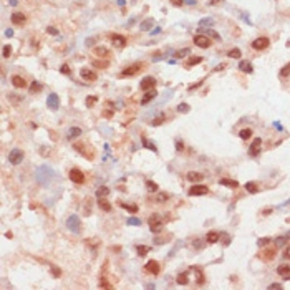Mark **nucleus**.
Masks as SVG:
<instances>
[{"instance_id": "16", "label": "nucleus", "mask_w": 290, "mask_h": 290, "mask_svg": "<svg viewBox=\"0 0 290 290\" xmlns=\"http://www.w3.org/2000/svg\"><path fill=\"white\" fill-rule=\"evenodd\" d=\"M73 148L76 149V151H80L83 156H86L88 159H93V153H91V151L88 153V151H86V144H83V143H75Z\"/></svg>"}, {"instance_id": "24", "label": "nucleus", "mask_w": 290, "mask_h": 290, "mask_svg": "<svg viewBox=\"0 0 290 290\" xmlns=\"http://www.w3.org/2000/svg\"><path fill=\"white\" fill-rule=\"evenodd\" d=\"M219 182H221L222 186H227V187H232V189L239 187V182H237V181H232V179H221Z\"/></svg>"}, {"instance_id": "58", "label": "nucleus", "mask_w": 290, "mask_h": 290, "mask_svg": "<svg viewBox=\"0 0 290 290\" xmlns=\"http://www.w3.org/2000/svg\"><path fill=\"white\" fill-rule=\"evenodd\" d=\"M207 23H212V20H210V18H204V20H201V27H202V25H207Z\"/></svg>"}, {"instance_id": "47", "label": "nucleus", "mask_w": 290, "mask_h": 290, "mask_svg": "<svg viewBox=\"0 0 290 290\" xmlns=\"http://www.w3.org/2000/svg\"><path fill=\"white\" fill-rule=\"evenodd\" d=\"M189 53V48H184V50H179L176 51V58H182V56H186Z\"/></svg>"}, {"instance_id": "51", "label": "nucleus", "mask_w": 290, "mask_h": 290, "mask_svg": "<svg viewBox=\"0 0 290 290\" xmlns=\"http://www.w3.org/2000/svg\"><path fill=\"white\" fill-rule=\"evenodd\" d=\"M143 144H144V146H146V148H149V149H153V151H156V148H154V144H151V143H148V141H146V139H144V138H143Z\"/></svg>"}, {"instance_id": "2", "label": "nucleus", "mask_w": 290, "mask_h": 290, "mask_svg": "<svg viewBox=\"0 0 290 290\" xmlns=\"http://www.w3.org/2000/svg\"><path fill=\"white\" fill-rule=\"evenodd\" d=\"M270 45V40L267 37H259L252 42V48L254 50H265L267 47Z\"/></svg>"}, {"instance_id": "11", "label": "nucleus", "mask_w": 290, "mask_h": 290, "mask_svg": "<svg viewBox=\"0 0 290 290\" xmlns=\"http://www.w3.org/2000/svg\"><path fill=\"white\" fill-rule=\"evenodd\" d=\"M260 144H262V139L260 138H255L252 143V146L249 149V154L250 156H259V153H260Z\"/></svg>"}, {"instance_id": "46", "label": "nucleus", "mask_w": 290, "mask_h": 290, "mask_svg": "<svg viewBox=\"0 0 290 290\" xmlns=\"http://www.w3.org/2000/svg\"><path fill=\"white\" fill-rule=\"evenodd\" d=\"M194 272H196V279H197V282H199V284H204V275H202V272L197 270V269H194Z\"/></svg>"}, {"instance_id": "3", "label": "nucleus", "mask_w": 290, "mask_h": 290, "mask_svg": "<svg viewBox=\"0 0 290 290\" xmlns=\"http://www.w3.org/2000/svg\"><path fill=\"white\" fill-rule=\"evenodd\" d=\"M70 179H71V182H75V184H83L85 182V174H83L78 168H73L70 171Z\"/></svg>"}, {"instance_id": "5", "label": "nucleus", "mask_w": 290, "mask_h": 290, "mask_svg": "<svg viewBox=\"0 0 290 290\" xmlns=\"http://www.w3.org/2000/svg\"><path fill=\"white\" fill-rule=\"evenodd\" d=\"M22 159H23V151H20V149H12L10 154H8V161H10L12 164H20Z\"/></svg>"}, {"instance_id": "13", "label": "nucleus", "mask_w": 290, "mask_h": 290, "mask_svg": "<svg viewBox=\"0 0 290 290\" xmlns=\"http://www.w3.org/2000/svg\"><path fill=\"white\" fill-rule=\"evenodd\" d=\"M111 42L116 48H125L126 47V38L123 37V35H111Z\"/></svg>"}, {"instance_id": "52", "label": "nucleus", "mask_w": 290, "mask_h": 290, "mask_svg": "<svg viewBox=\"0 0 290 290\" xmlns=\"http://www.w3.org/2000/svg\"><path fill=\"white\" fill-rule=\"evenodd\" d=\"M47 32L50 33V35H58V30L53 28V27H48V28H47Z\"/></svg>"}, {"instance_id": "10", "label": "nucleus", "mask_w": 290, "mask_h": 290, "mask_svg": "<svg viewBox=\"0 0 290 290\" xmlns=\"http://www.w3.org/2000/svg\"><path fill=\"white\" fill-rule=\"evenodd\" d=\"M47 104H48V108H51V109H58V106H60V98H58V95H56V93H51L50 96H48V100H47Z\"/></svg>"}, {"instance_id": "44", "label": "nucleus", "mask_w": 290, "mask_h": 290, "mask_svg": "<svg viewBox=\"0 0 290 290\" xmlns=\"http://www.w3.org/2000/svg\"><path fill=\"white\" fill-rule=\"evenodd\" d=\"M96 101H98V98H96V96H88V98H86V106L91 108Z\"/></svg>"}, {"instance_id": "22", "label": "nucleus", "mask_w": 290, "mask_h": 290, "mask_svg": "<svg viewBox=\"0 0 290 290\" xmlns=\"http://www.w3.org/2000/svg\"><path fill=\"white\" fill-rule=\"evenodd\" d=\"M95 55L100 56V58H104V56L109 55V50H108L106 47H96L95 48Z\"/></svg>"}, {"instance_id": "35", "label": "nucleus", "mask_w": 290, "mask_h": 290, "mask_svg": "<svg viewBox=\"0 0 290 290\" xmlns=\"http://www.w3.org/2000/svg\"><path fill=\"white\" fill-rule=\"evenodd\" d=\"M146 187L149 192H157V184L154 181H146Z\"/></svg>"}, {"instance_id": "12", "label": "nucleus", "mask_w": 290, "mask_h": 290, "mask_svg": "<svg viewBox=\"0 0 290 290\" xmlns=\"http://www.w3.org/2000/svg\"><path fill=\"white\" fill-rule=\"evenodd\" d=\"M139 68H141V65L139 63H136V65H131V67H128V68H125L121 71V76H133V75H136L139 71Z\"/></svg>"}, {"instance_id": "48", "label": "nucleus", "mask_w": 290, "mask_h": 290, "mask_svg": "<svg viewBox=\"0 0 290 290\" xmlns=\"http://www.w3.org/2000/svg\"><path fill=\"white\" fill-rule=\"evenodd\" d=\"M178 111H179V113H187V111H189V104L181 103V104L178 106Z\"/></svg>"}, {"instance_id": "21", "label": "nucleus", "mask_w": 290, "mask_h": 290, "mask_svg": "<svg viewBox=\"0 0 290 290\" xmlns=\"http://www.w3.org/2000/svg\"><path fill=\"white\" fill-rule=\"evenodd\" d=\"M98 206H100V209H101V210H104V212H109V210H111V204H109L104 197H100V199H98Z\"/></svg>"}, {"instance_id": "8", "label": "nucleus", "mask_w": 290, "mask_h": 290, "mask_svg": "<svg viewBox=\"0 0 290 290\" xmlns=\"http://www.w3.org/2000/svg\"><path fill=\"white\" fill-rule=\"evenodd\" d=\"M67 226H68V229L71 232L80 231V219H78V216H70L68 221H67Z\"/></svg>"}, {"instance_id": "53", "label": "nucleus", "mask_w": 290, "mask_h": 290, "mask_svg": "<svg viewBox=\"0 0 290 290\" xmlns=\"http://www.w3.org/2000/svg\"><path fill=\"white\" fill-rule=\"evenodd\" d=\"M171 3H173V5H176V7H181L182 3H184V0H171Z\"/></svg>"}, {"instance_id": "28", "label": "nucleus", "mask_w": 290, "mask_h": 290, "mask_svg": "<svg viewBox=\"0 0 290 290\" xmlns=\"http://www.w3.org/2000/svg\"><path fill=\"white\" fill-rule=\"evenodd\" d=\"M245 189H247L250 194H255V192H259V186H257V182H247V184H245Z\"/></svg>"}, {"instance_id": "54", "label": "nucleus", "mask_w": 290, "mask_h": 290, "mask_svg": "<svg viewBox=\"0 0 290 290\" xmlns=\"http://www.w3.org/2000/svg\"><path fill=\"white\" fill-rule=\"evenodd\" d=\"M176 149H178V151H182V149H184L182 141H176Z\"/></svg>"}, {"instance_id": "49", "label": "nucleus", "mask_w": 290, "mask_h": 290, "mask_svg": "<svg viewBox=\"0 0 290 290\" xmlns=\"http://www.w3.org/2000/svg\"><path fill=\"white\" fill-rule=\"evenodd\" d=\"M60 71L63 73V75H70V73H71V70H70L68 65H61V67H60Z\"/></svg>"}, {"instance_id": "42", "label": "nucleus", "mask_w": 290, "mask_h": 290, "mask_svg": "<svg viewBox=\"0 0 290 290\" xmlns=\"http://www.w3.org/2000/svg\"><path fill=\"white\" fill-rule=\"evenodd\" d=\"M121 207L128 209L129 212H138V206H134V204H121Z\"/></svg>"}, {"instance_id": "36", "label": "nucleus", "mask_w": 290, "mask_h": 290, "mask_svg": "<svg viewBox=\"0 0 290 290\" xmlns=\"http://www.w3.org/2000/svg\"><path fill=\"white\" fill-rule=\"evenodd\" d=\"M288 75H290V63H287L282 70H280V78H287Z\"/></svg>"}, {"instance_id": "14", "label": "nucleus", "mask_w": 290, "mask_h": 290, "mask_svg": "<svg viewBox=\"0 0 290 290\" xmlns=\"http://www.w3.org/2000/svg\"><path fill=\"white\" fill-rule=\"evenodd\" d=\"M25 22H27L25 14H20V12L12 14V23H14V25H25Z\"/></svg>"}, {"instance_id": "7", "label": "nucleus", "mask_w": 290, "mask_h": 290, "mask_svg": "<svg viewBox=\"0 0 290 290\" xmlns=\"http://www.w3.org/2000/svg\"><path fill=\"white\" fill-rule=\"evenodd\" d=\"M144 269H146V272H149V274H153V275H157L161 272V267H159V262L157 260H148V263L144 265Z\"/></svg>"}, {"instance_id": "15", "label": "nucleus", "mask_w": 290, "mask_h": 290, "mask_svg": "<svg viewBox=\"0 0 290 290\" xmlns=\"http://www.w3.org/2000/svg\"><path fill=\"white\" fill-rule=\"evenodd\" d=\"M80 75H81L83 80H86V81H95V80H96V73L91 71L90 68H81Z\"/></svg>"}, {"instance_id": "60", "label": "nucleus", "mask_w": 290, "mask_h": 290, "mask_svg": "<svg viewBox=\"0 0 290 290\" xmlns=\"http://www.w3.org/2000/svg\"><path fill=\"white\" fill-rule=\"evenodd\" d=\"M269 288H282V285L280 284H272V285H269Z\"/></svg>"}, {"instance_id": "23", "label": "nucleus", "mask_w": 290, "mask_h": 290, "mask_svg": "<svg viewBox=\"0 0 290 290\" xmlns=\"http://www.w3.org/2000/svg\"><path fill=\"white\" fill-rule=\"evenodd\" d=\"M156 95H157V93H156V91H154V90H151V91H148V93H146V95H144V96H143V100H141V104H143V106H144V104H148V103H149V101H151V100H153V98H156Z\"/></svg>"}, {"instance_id": "41", "label": "nucleus", "mask_w": 290, "mask_h": 290, "mask_svg": "<svg viewBox=\"0 0 290 290\" xmlns=\"http://www.w3.org/2000/svg\"><path fill=\"white\" fill-rule=\"evenodd\" d=\"M51 274H53L55 279H60V277H61V269H60V267H56V265H51Z\"/></svg>"}, {"instance_id": "30", "label": "nucleus", "mask_w": 290, "mask_h": 290, "mask_svg": "<svg viewBox=\"0 0 290 290\" xmlns=\"http://www.w3.org/2000/svg\"><path fill=\"white\" fill-rule=\"evenodd\" d=\"M91 65L98 67V68H108V61H104V60H91Z\"/></svg>"}, {"instance_id": "6", "label": "nucleus", "mask_w": 290, "mask_h": 290, "mask_svg": "<svg viewBox=\"0 0 290 290\" xmlns=\"http://www.w3.org/2000/svg\"><path fill=\"white\" fill-rule=\"evenodd\" d=\"M194 45L199 48H209L210 47V40L206 35H196L194 37Z\"/></svg>"}, {"instance_id": "43", "label": "nucleus", "mask_w": 290, "mask_h": 290, "mask_svg": "<svg viewBox=\"0 0 290 290\" xmlns=\"http://www.w3.org/2000/svg\"><path fill=\"white\" fill-rule=\"evenodd\" d=\"M153 23H154V20H153V18H148L146 22H143V23H141V28H143V30H149V27H151Z\"/></svg>"}, {"instance_id": "40", "label": "nucleus", "mask_w": 290, "mask_h": 290, "mask_svg": "<svg viewBox=\"0 0 290 290\" xmlns=\"http://www.w3.org/2000/svg\"><path fill=\"white\" fill-rule=\"evenodd\" d=\"M2 53H3V56H5V58H8V56L12 55V45H3Z\"/></svg>"}, {"instance_id": "20", "label": "nucleus", "mask_w": 290, "mask_h": 290, "mask_svg": "<svg viewBox=\"0 0 290 290\" xmlns=\"http://www.w3.org/2000/svg\"><path fill=\"white\" fill-rule=\"evenodd\" d=\"M219 237H221V235H219V232H216V231H210L209 234L206 235V242H207V244H216L217 240H219Z\"/></svg>"}, {"instance_id": "62", "label": "nucleus", "mask_w": 290, "mask_h": 290, "mask_svg": "<svg viewBox=\"0 0 290 290\" xmlns=\"http://www.w3.org/2000/svg\"><path fill=\"white\" fill-rule=\"evenodd\" d=\"M91 43H95V38H88V42H86V45H88V47H90V45H91Z\"/></svg>"}, {"instance_id": "19", "label": "nucleus", "mask_w": 290, "mask_h": 290, "mask_svg": "<svg viewBox=\"0 0 290 290\" xmlns=\"http://www.w3.org/2000/svg\"><path fill=\"white\" fill-rule=\"evenodd\" d=\"M204 179V176L201 174V173H196V171H191V173H187V181H191V182H201Z\"/></svg>"}, {"instance_id": "45", "label": "nucleus", "mask_w": 290, "mask_h": 290, "mask_svg": "<svg viewBox=\"0 0 290 290\" xmlns=\"http://www.w3.org/2000/svg\"><path fill=\"white\" fill-rule=\"evenodd\" d=\"M162 121H164V115H159V116L154 118V121H153L151 125L153 126H157V125H162Z\"/></svg>"}, {"instance_id": "57", "label": "nucleus", "mask_w": 290, "mask_h": 290, "mask_svg": "<svg viewBox=\"0 0 290 290\" xmlns=\"http://www.w3.org/2000/svg\"><path fill=\"white\" fill-rule=\"evenodd\" d=\"M209 35H210V37H212V38H216V40H221V37H219V35H217L216 32H214V30H210V32H209Z\"/></svg>"}, {"instance_id": "56", "label": "nucleus", "mask_w": 290, "mask_h": 290, "mask_svg": "<svg viewBox=\"0 0 290 290\" xmlns=\"http://www.w3.org/2000/svg\"><path fill=\"white\" fill-rule=\"evenodd\" d=\"M85 214H86V216H90V199H88L86 204H85Z\"/></svg>"}, {"instance_id": "37", "label": "nucleus", "mask_w": 290, "mask_h": 290, "mask_svg": "<svg viewBox=\"0 0 290 290\" xmlns=\"http://www.w3.org/2000/svg\"><path fill=\"white\" fill-rule=\"evenodd\" d=\"M168 199H169V194H168V192H159V194H157V197H156L157 202H166Z\"/></svg>"}, {"instance_id": "4", "label": "nucleus", "mask_w": 290, "mask_h": 290, "mask_svg": "<svg viewBox=\"0 0 290 290\" xmlns=\"http://www.w3.org/2000/svg\"><path fill=\"white\" fill-rule=\"evenodd\" d=\"M141 90L144 91H151V90H154V86H156V78H153V76H146V78H143L141 80Z\"/></svg>"}, {"instance_id": "34", "label": "nucleus", "mask_w": 290, "mask_h": 290, "mask_svg": "<svg viewBox=\"0 0 290 290\" xmlns=\"http://www.w3.org/2000/svg\"><path fill=\"white\" fill-rule=\"evenodd\" d=\"M42 90V85L38 81H32V85H30V93H37V91H40Z\"/></svg>"}, {"instance_id": "18", "label": "nucleus", "mask_w": 290, "mask_h": 290, "mask_svg": "<svg viewBox=\"0 0 290 290\" xmlns=\"http://www.w3.org/2000/svg\"><path fill=\"white\" fill-rule=\"evenodd\" d=\"M12 85H14L15 88H25L27 86V80L18 76V75H14V76H12Z\"/></svg>"}, {"instance_id": "9", "label": "nucleus", "mask_w": 290, "mask_h": 290, "mask_svg": "<svg viewBox=\"0 0 290 290\" xmlns=\"http://www.w3.org/2000/svg\"><path fill=\"white\" fill-rule=\"evenodd\" d=\"M148 224H149V229H151V232H159L161 227H162V222L157 219V216H151V217H149V221H148Z\"/></svg>"}, {"instance_id": "59", "label": "nucleus", "mask_w": 290, "mask_h": 290, "mask_svg": "<svg viewBox=\"0 0 290 290\" xmlns=\"http://www.w3.org/2000/svg\"><path fill=\"white\" fill-rule=\"evenodd\" d=\"M269 242H270V239H267V237H265V239L259 240V245H265V244H269Z\"/></svg>"}, {"instance_id": "17", "label": "nucleus", "mask_w": 290, "mask_h": 290, "mask_svg": "<svg viewBox=\"0 0 290 290\" xmlns=\"http://www.w3.org/2000/svg\"><path fill=\"white\" fill-rule=\"evenodd\" d=\"M277 250L275 249H263L262 254H259V257L262 259V260H272V259L275 257Z\"/></svg>"}, {"instance_id": "25", "label": "nucleus", "mask_w": 290, "mask_h": 290, "mask_svg": "<svg viewBox=\"0 0 290 290\" xmlns=\"http://www.w3.org/2000/svg\"><path fill=\"white\" fill-rule=\"evenodd\" d=\"M277 274L279 275H282V277H287V275H290V265H280L279 269H277Z\"/></svg>"}, {"instance_id": "33", "label": "nucleus", "mask_w": 290, "mask_h": 290, "mask_svg": "<svg viewBox=\"0 0 290 290\" xmlns=\"http://www.w3.org/2000/svg\"><path fill=\"white\" fill-rule=\"evenodd\" d=\"M227 55H229L231 58H240V56H242V51H240L239 48H232V50H231Z\"/></svg>"}, {"instance_id": "27", "label": "nucleus", "mask_w": 290, "mask_h": 290, "mask_svg": "<svg viewBox=\"0 0 290 290\" xmlns=\"http://www.w3.org/2000/svg\"><path fill=\"white\" fill-rule=\"evenodd\" d=\"M239 68L242 70L244 73H252V65L249 63V61H240V65H239Z\"/></svg>"}, {"instance_id": "50", "label": "nucleus", "mask_w": 290, "mask_h": 290, "mask_svg": "<svg viewBox=\"0 0 290 290\" xmlns=\"http://www.w3.org/2000/svg\"><path fill=\"white\" fill-rule=\"evenodd\" d=\"M128 224H129V226H139V224H141V221H139V219H134V217H133V219L129 217V219H128Z\"/></svg>"}, {"instance_id": "32", "label": "nucleus", "mask_w": 290, "mask_h": 290, "mask_svg": "<svg viewBox=\"0 0 290 290\" xmlns=\"http://www.w3.org/2000/svg\"><path fill=\"white\" fill-rule=\"evenodd\" d=\"M108 194H109V189H108V187H104V186H103V187H100L98 191H96V197H106Z\"/></svg>"}, {"instance_id": "38", "label": "nucleus", "mask_w": 290, "mask_h": 290, "mask_svg": "<svg viewBox=\"0 0 290 290\" xmlns=\"http://www.w3.org/2000/svg\"><path fill=\"white\" fill-rule=\"evenodd\" d=\"M176 280H178V284L186 285V284H187V274H186V272H184V274H179V275H178V279H176Z\"/></svg>"}, {"instance_id": "26", "label": "nucleus", "mask_w": 290, "mask_h": 290, "mask_svg": "<svg viewBox=\"0 0 290 290\" xmlns=\"http://www.w3.org/2000/svg\"><path fill=\"white\" fill-rule=\"evenodd\" d=\"M81 134V129L80 128H70V131H68V139H75V138H78V136Z\"/></svg>"}, {"instance_id": "1", "label": "nucleus", "mask_w": 290, "mask_h": 290, "mask_svg": "<svg viewBox=\"0 0 290 290\" xmlns=\"http://www.w3.org/2000/svg\"><path fill=\"white\" fill-rule=\"evenodd\" d=\"M209 192V187L207 186H202V184H194V186H191L189 189V196H204Z\"/></svg>"}, {"instance_id": "31", "label": "nucleus", "mask_w": 290, "mask_h": 290, "mask_svg": "<svg viewBox=\"0 0 290 290\" xmlns=\"http://www.w3.org/2000/svg\"><path fill=\"white\" fill-rule=\"evenodd\" d=\"M239 136H240L242 139H249L250 136H252V129H250V128H244V129L239 133Z\"/></svg>"}, {"instance_id": "55", "label": "nucleus", "mask_w": 290, "mask_h": 290, "mask_svg": "<svg viewBox=\"0 0 290 290\" xmlns=\"http://www.w3.org/2000/svg\"><path fill=\"white\" fill-rule=\"evenodd\" d=\"M284 257H285V259H290V245H288V247H285V250H284Z\"/></svg>"}, {"instance_id": "39", "label": "nucleus", "mask_w": 290, "mask_h": 290, "mask_svg": "<svg viewBox=\"0 0 290 290\" xmlns=\"http://www.w3.org/2000/svg\"><path fill=\"white\" fill-rule=\"evenodd\" d=\"M136 250H138L139 255H146V254L149 252V247H148V245H138V247H136Z\"/></svg>"}, {"instance_id": "29", "label": "nucleus", "mask_w": 290, "mask_h": 290, "mask_svg": "<svg viewBox=\"0 0 290 290\" xmlns=\"http://www.w3.org/2000/svg\"><path fill=\"white\" fill-rule=\"evenodd\" d=\"M201 61H202V58H201V56H191V58L187 60V67H194V65H199Z\"/></svg>"}, {"instance_id": "61", "label": "nucleus", "mask_w": 290, "mask_h": 290, "mask_svg": "<svg viewBox=\"0 0 290 290\" xmlns=\"http://www.w3.org/2000/svg\"><path fill=\"white\" fill-rule=\"evenodd\" d=\"M210 5H217V3H221V0H210Z\"/></svg>"}, {"instance_id": "63", "label": "nucleus", "mask_w": 290, "mask_h": 290, "mask_svg": "<svg viewBox=\"0 0 290 290\" xmlns=\"http://www.w3.org/2000/svg\"><path fill=\"white\" fill-rule=\"evenodd\" d=\"M270 212H272V209H265V210H263V214H265V216H269Z\"/></svg>"}]
</instances>
